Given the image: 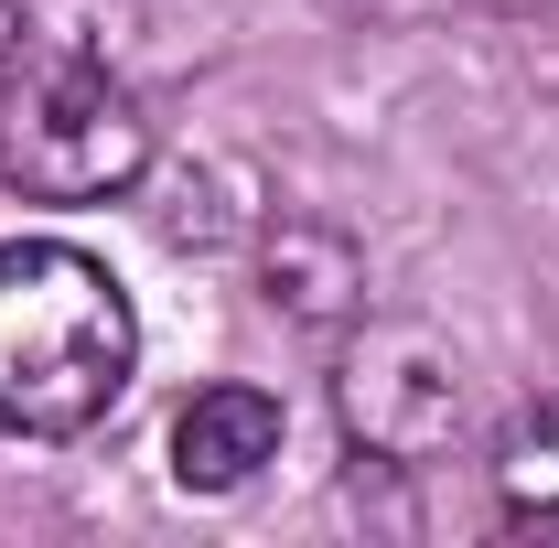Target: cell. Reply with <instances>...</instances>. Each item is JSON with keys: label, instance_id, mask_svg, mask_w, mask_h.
<instances>
[{"label": "cell", "instance_id": "obj_1", "mask_svg": "<svg viewBox=\"0 0 559 548\" xmlns=\"http://www.w3.org/2000/svg\"><path fill=\"white\" fill-rule=\"evenodd\" d=\"M140 366L130 290L86 248L22 237L0 248V441H66L119 409Z\"/></svg>", "mask_w": 559, "mask_h": 548}, {"label": "cell", "instance_id": "obj_2", "mask_svg": "<svg viewBox=\"0 0 559 548\" xmlns=\"http://www.w3.org/2000/svg\"><path fill=\"white\" fill-rule=\"evenodd\" d=\"M151 172V119L130 75H108L86 44H11L0 75V183L33 205H108Z\"/></svg>", "mask_w": 559, "mask_h": 548}, {"label": "cell", "instance_id": "obj_3", "mask_svg": "<svg viewBox=\"0 0 559 548\" xmlns=\"http://www.w3.org/2000/svg\"><path fill=\"white\" fill-rule=\"evenodd\" d=\"M334 409L345 430L377 452V463H441L452 441H463V355L441 334H419V323H366L345 355V377H334Z\"/></svg>", "mask_w": 559, "mask_h": 548}, {"label": "cell", "instance_id": "obj_4", "mask_svg": "<svg viewBox=\"0 0 559 548\" xmlns=\"http://www.w3.org/2000/svg\"><path fill=\"white\" fill-rule=\"evenodd\" d=\"M280 463V398L270 388H194L173 419V484L183 495H237Z\"/></svg>", "mask_w": 559, "mask_h": 548}, {"label": "cell", "instance_id": "obj_5", "mask_svg": "<svg viewBox=\"0 0 559 548\" xmlns=\"http://www.w3.org/2000/svg\"><path fill=\"white\" fill-rule=\"evenodd\" d=\"M270 301L290 323H355L366 312V259L334 226H280L270 237Z\"/></svg>", "mask_w": 559, "mask_h": 548}, {"label": "cell", "instance_id": "obj_6", "mask_svg": "<svg viewBox=\"0 0 559 548\" xmlns=\"http://www.w3.org/2000/svg\"><path fill=\"white\" fill-rule=\"evenodd\" d=\"M495 505H506V527H527V538H559V398L506 430V452H495Z\"/></svg>", "mask_w": 559, "mask_h": 548}, {"label": "cell", "instance_id": "obj_7", "mask_svg": "<svg viewBox=\"0 0 559 548\" xmlns=\"http://www.w3.org/2000/svg\"><path fill=\"white\" fill-rule=\"evenodd\" d=\"M334 11H377V0H334Z\"/></svg>", "mask_w": 559, "mask_h": 548}, {"label": "cell", "instance_id": "obj_8", "mask_svg": "<svg viewBox=\"0 0 559 548\" xmlns=\"http://www.w3.org/2000/svg\"><path fill=\"white\" fill-rule=\"evenodd\" d=\"M0 75H11V33H0Z\"/></svg>", "mask_w": 559, "mask_h": 548}]
</instances>
